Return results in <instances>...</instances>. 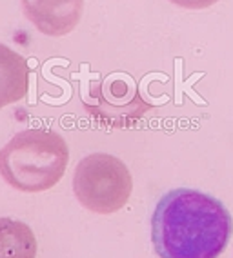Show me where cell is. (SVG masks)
Segmentation results:
<instances>
[{"mask_svg":"<svg viewBox=\"0 0 233 258\" xmlns=\"http://www.w3.org/2000/svg\"><path fill=\"white\" fill-rule=\"evenodd\" d=\"M169 2L179 8H184V10H206V8L217 4L219 0H169Z\"/></svg>","mask_w":233,"mask_h":258,"instance_id":"8","label":"cell"},{"mask_svg":"<svg viewBox=\"0 0 233 258\" xmlns=\"http://www.w3.org/2000/svg\"><path fill=\"white\" fill-rule=\"evenodd\" d=\"M82 106L97 124L111 129L133 127L153 109L135 79L122 71L89 82L82 93Z\"/></svg>","mask_w":233,"mask_h":258,"instance_id":"4","label":"cell"},{"mask_svg":"<svg viewBox=\"0 0 233 258\" xmlns=\"http://www.w3.org/2000/svg\"><path fill=\"white\" fill-rule=\"evenodd\" d=\"M26 19L46 35L66 37L79 26L84 0H20Z\"/></svg>","mask_w":233,"mask_h":258,"instance_id":"5","label":"cell"},{"mask_svg":"<svg viewBox=\"0 0 233 258\" xmlns=\"http://www.w3.org/2000/svg\"><path fill=\"white\" fill-rule=\"evenodd\" d=\"M28 60L6 44H0V109L24 100L29 89Z\"/></svg>","mask_w":233,"mask_h":258,"instance_id":"6","label":"cell"},{"mask_svg":"<svg viewBox=\"0 0 233 258\" xmlns=\"http://www.w3.org/2000/svg\"><path fill=\"white\" fill-rule=\"evenodd\" d=\"M37 238L22 220L0 218V258H37Z\"/></svg>","mask_w":233,"mask_h":258,"instance_id":"7","label":"cell"},{"mask_svg":"<svg viewBox=\"0 0 233 258\" xmlns=\"http://www.w3.org/2000/svg\"><path fill=\"white\" fill-rule=\"evenodd\" d=\"M233 220L222 202L195 189H173L151 217L159 258H219L231 238Z\"/></svg>","mask_w":233,"mask_h":258,"instance_id":"1","label":"cell"},{"mask_svg":"<svg viewBox=\"0 0 233 258\" xmlns=\"http://www.w3.org/2000/svg\"><path fill=\"white\" fill-rule=\"evenodd\" d=\"M133 178L121 158L107 153H91L77 164L73 193L82 208L97 215H113L128 204Z\"/></svg>","mask_w":233,"mask_h":258,"instance_id":"3","label":"cell"},{"mask_svg":"<svg viewBox=\"0 0 233 258\" xmlns=\"http://www.w3.org/2000/svg\"><path fill=\"white\" fill-rule=\"evenodd\" d=\"M68 162L70 148L59 133L24 129L0 149V176L17 191L42 193L61 182Z\"/></svg>","mask_w":233,"mask_h":258,"instance_id":"2","label":"cell"}]
</instances>
